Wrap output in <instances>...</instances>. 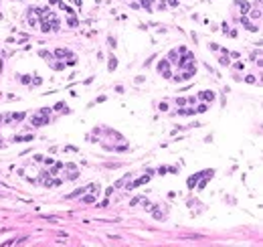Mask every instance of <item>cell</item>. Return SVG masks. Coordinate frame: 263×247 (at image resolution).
Here are the masks:
<instances>
[{"label":"cell","mask_w":263,"mask_h":247,"mask_svg":"<svg viewBox=\"0 0 263 247\" xmlns=\"http://www.w3.org/2000/svg\"><path fill=\"white\" fill-rule=\"evenodd\" d=\"M196 180H198V174H194V176H190V178H188V188H194Z\"/></svg>","instance_id":"obj_13"},{"label":"cell","mask_w":263,"mask_h":247,"mask_svg":"<svg viewBox=\"0 0 263 247\" xmlns=\"http://www.w3.org/2000/svg\"><path fill=\"white\" fill-rule=\"evenodd\" d=\"M20 83H30V77H28V75H22V77H20Z\"/></svg>","instance_id":"obj_21"},{"label":"cell","mask_w":263,"mask_h":247,"mask_svg":"<svg viewBox=\"0 0 263 247\" xmlns=\"http://www.w3.org/2000/svg\"><path fill=\"white\" fill-rule=\"evenodd\" d=\"M77 24H79V20H77L73 14H71V16H69V27H77Z\"/></svg>","instance_id":"obj_15"},{"label":"cell","mask_w":263,"mask_h":247,"mask_svg":"<svg viewBox=\"0 0 263 247\" xmlns=\"http://www.w3.org/2000/svg\"><path fill=\"white\" fill-rule=\"evenodd\" d=\"M200 99L213 101V99H215V93H213V91H202V93H200Z\"/></svg>","instance_id":"obj_8"},{"label":"cell","mask_w":263,"mask_h":247,"mask_svg":"<svg viewBox=\"0 0 263 247\" xmlns=\"http://www.w3.org/2000/svg\"><path fill=\"white\" fill-rule=\"evenodd\" d=\"M107 61H109V65H107L109 71H115V67H117V59H115V57H109Z\"/></svg>","instance_id":"obj_9"},{"label":"cell","mask_w":263,"mask_h":247,"mask_svg":"<svg viewBox=\"0 0 263 247\" xmlns=\"http://www.w3.org/2000/svg\"><path fill=\"white\" fill-rule=\"evenodd\" d=\"M245 81H247V83H255V77H253V75H247Z\"/></svg>","instance_id":"obj_25"},{"label":"cell","mask_w":263,"mask_h":247,"mask_svg":"<svg viewBox=\"0 0 263 247\" xmlns=\"http://www.w3.org/2000/svg\"><path fill=\"white\" fill-rule=\"evenodd\" d=\"M83 203H95V197L93 194H85V197H83Z\"/></svg>","instance_id":"obj_17"},{"label":"cell","mask_w":263,"mask_h":247,"mask_svg":"<svg viewBox=\"0 0 263 247\" xmlns=\"http://www.w3.org/2000/svg\"><path fill=\"white\" fill-rule=\"evenodd\" d=\"M168 4H170V6H176L178 2H176V0H168Z\"/></svg>","instance_id":"obj_29"},{"label":"cell","mask_w":263,"mask_h":247,"mask_svg":"<svg viewBox=\"0 0 263 247\" xmlns=\"http://www.w3.org/2000/svg\"><path fill=\"white\" fill-rule=\"evenodd\" d=\"M241 22H243V24H245V27H247V31H251V33H257V31H259V27H255V24H253V22H249V18H247V16H245V14H243V18H241Z\"/></svg>","instance_id":"obj_2"},{"label":"cell","mask_w":263,"mask_h":247,"mask_svg":"<svg viewBox=\"0 0 263 247\" xmlns=\"http://www.w3.org/2000/svg\"><path fill=\"white\" fill-rule=\"evenodd\" d=\"M162 73H164V77H166V79H170V77H172V73H170L168 69H166V71H162Z\"/></svg>","instance_id":"obj_27"},{"label":"cell","mask_w":263,"mask_h":247,"mask_svg":"<svg viewBox=\"0 0 263 247\" xmlns=\"http://www.w3.org/2000/svg\"><path fill=\"white\" fill-rule=\"evenodd\" d=\"M249 14L253 18H259V16H261V10H259V8H257V10H249Z\"/></svg>","instance_id":"obj_19"},{"label":"cell","mask_w":263,"mask_h":247,"mask_svg":"<svg viewBox=\"0 0 263 247\" xmlns=\"http://www.w3.org/2000/svg\"><path fill=\"white\" fill-rule=\"evenodd\" d=\"M140 200H144V199H142V197H136V199H132V203H130V205H132V207H134V205H138V203H140Z\"/></svg>","instance_id":"obj_24"},{"label":"cell","mask_w":263,"mask_h":247,"mask_svg":"<svg viewBox=\"0 0 263 247\" xmlns=\"http://www.w3.org/2000/svg\"><path fill=\"white\" fill-rule=\"evenodd\" d=\"M148 180H150V174H146V176H142V178H138V180H136L134 184H128V190H130V188H134V187H140V184H146Z\"/></svg>","instance_id":"obj_5"},{"label":"cell","mask_w":263,"mask_h":247,"mask_svg":"<svg viewBox=\"0 0 263 247\" xmlns=\"http://www.w3.org/2000/svg\"><path fill=\"white\" fill-rule=\"evenodd\" d=\"M168 65H170V61H160V63H158V71H166Z\"/></svg>","instance_id":"obj_12"},{"label":"cell","mask_w":263,"mask_h":247,"mask_svg":"<svg viewBox=\"0 0 263 247\" xmlns=\"http://www.w3.org/2000/svg\"><path fill=\"white\" fill-rule=\"evenodd\" d=\"M176 103H178V106H186V103H188V99H184V97H180V99H176Z\"/></svg>","instance_id":"obj_23"},{"label":"cell","mask_w":263,"mask_h":247,"mask_svg":"<svg viewBox=\"0 0 263 247\" xmlns=\"http://www.w3.org/2000/svg\"><path fill=\"white\" fill-rule=\"evenodd\" d=\"M168 61H170V63H176V61H178V51H170V53H168Z\"/></svg>","instance_id":"obj_10"},{"label":"cell","mask_w":263,"mask_h":247,"mask_svg":"<svg viewBox=\"0 0 263 247\" xmlns=\"http://www.w3.org/2000/svg\"><path fill=\"white\" fill-rule=\"evenodd\" d=\"M40 31H43V33H51V22H49V18L47 16H45V18H40Z\"/></svg>","instance_id":"obj_3"},{"label":"cell","mask_w":263,"mask_h":247,"mask_svg":"<svg viewBox=\"0 0 263 247\" xmlns=\"http://www.w3.org/2000/svg\"><path fill=\"white\" fill-rule=\"evenodd\" d=\"M27 20H28V24H30V27H37V18H34L33 10H28V12H27Z\"/></svg>","instance_id":"obj_7"},{"label":"cell","mask_w":263,"mask_h":247,"mask_svg":"<svg viewBox=\"0 0 263 247\" xmlns=\"http://www.w3.org/2000/svg\"><path fill=\"white\" fill-rule=\"evenodd\" d=\"M55 69H59V71H61V69H65V63H55Z\"/></svg>","instance_id":"obj_26"},{"label":"cell","mask_w":263,"mask_h":247,"mask_svg":"<svg viewBox=\"0 0 263 247\" xmlns=\"http://www.w3.org/2000/svg\"><path fill=\"white\" fill-rule=\"evenodd\" d=\"M237 2H239L241 14H249V10H251V4H249V2H245V0H237Z\"/></svg>","instance_id":"obj_4"},{"label":"cell","mask_w":263,"mask_h":247,"mask_svg":"<svg viewBox=\"0 0 263 247\" xmlns=\"http://www.w3.org/2000/svg\"><path fill=\"white\" fill-rule=\"evenodd\" d=\"M39 55H40V57H45V59H53V55L49 53V51H43V49L39 51Z\"/></svg>","instance_id":"obj_16"},{"label":"cell","mask_w":263,"mask_h":247,"mask_svg":"<svg viewBox=\"0 0 263 247\" xmlns=\"http://www.w3.org/2000/svg\"><path fill=\"white\" fill-rule=\"evenodd\" d=\"M219 61H221V65H229V63H231V61H229V57H221Z\"/></svg>","instance_id":"obj_22"},{"label":"cell","mask_w":263,"mask_h":247,"mask_svg":"<svg viewBox=\"0 0 263 247\" xmlns=\"http://www.w3.org/2000/svg\"><path fill=\"white\" fill-rule=\"evenodd\" d=\"M55 109H57V112H59V109H63V112H67V109H65V103H63V101H59V103L55 106Z\"/></svg>","instance_id":"obj_20"},{"label":"cell","mask_w":263,"mask_h":247,"mask_svg":"<svg viewBox=\"0 0 263 247\" xmlns=\"http://www.w3.org/2000/svg\"><path fill=\"white\" fill-rule=\"evenodd\" d=\"M69 55H71V53H69L67 49H57V51L53 53V57H57V59H63V57H69Z\"/></svg>","instance_id":"obj_6"},{"label":"cell","mask_w":263,"mask_h":247,"mask_svg":"<svg viewBox=\"0 0 263 247\" xmlns=\"http://www.w3.org/2000/svg\"><path fill=\"white\" fill-rule=\"evenodd\" d=\"M45 124H49V118H47V115L39 114V115H34V118H33V126H34V128L45 126Z\"/></svg>","instance_id":"obj_1"},{"label":"cell","mask_w":263,"mask_h":247,"mask_svg":"<svg viewBox=\"0 0 263 247\" xmlns=\"http://www.w3.org/2000/svg\"><path fill=\"white\" fill-rule=\"evenodd\" d=\"M0 18H2V12H0Z\"/></svg>","instance_id":"obj_30"},{"label":"cell","mask_w":263,"mask_h":247,"mask_svg":"<svg viewBox=\"0 0 263 247\" xmlns=\"http://www.w3.org/2000/svg\"><path fill=\"white\" fill-rule=\"evenodd\" d=\"M178 115H192V114H196L192 107H188V109H180V112H176Z\"/></svg>","instance_id":"obj_11"},{"label":"cell","mask_w":263,"mask_h":247,"mask_svg":"<svg viewBox=\"0 0 263 247\" xmlns=\"http://www.w3.org/2000/svg\"><path fill=\"white\" fill-rule=\"evenodd\" d=\"M61 168H63V164H61V162H59V164H55V166H53V170H51V172H49V174H57V172H59V170H61Z\"/></svg>","instance_id":"obj_18"},{"label":"cell","mask_w":263,"mask_h":247,"mask_svg":"<svg viewBox=\"0 0 263 247\" xmlns=\"http://www.w3.org/2000/svg\"><path fill=\"white\" fill-rule=\"evenodd\" d=\"M207 109H209V106H207V103H200V106L196 107L194 112H196V114H204V112H207Z\"/></svg>","instance_id":"obj_14"},{"label":"cell","mask_w":263,"mask_h":247,"mask_svg":"<svg viewBox=\"0 0 263 247\" xmlns=\"http://www.w3.org/2000/svg\"><path fill=\"white\" fill-rule=\"evenodd\" d=\"M65 150H67V152H77V148H75V146H67Z\"/></svg>","instance_id":"obj_28"}]
</instances>
